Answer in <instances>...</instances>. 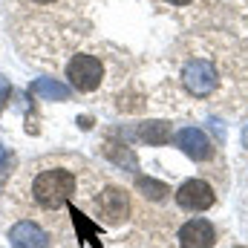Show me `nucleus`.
<instances>
[{
    "label": "nucleus",
    "instance_id": "nucleus-12",
    "mask_svg": "<svg viewBox=\"0 0 248 248\" xmlns=\"http://www.w3.org/2000/svg\"><path fill=\"white\" fill-rule=\"evenodd\" d=\"M136 187H139L147 199H162V196L168 193V185H165V182H156V179H150V176H139V179H136Z\"/></svg>",
    "mask_w": 248,
    "mask_h": 248
},
{
    "label": "nucleus",
    "instance_id": "nucleus-11",
    "mask_svg": "<svg viewBox=\"0 0 248 248\" xmlns=\"http://www.w3.org/2000/svg\"><path fill=\"white\" fill-rule=\"evenodd\" d=\"M69 214H72V225H75V231H78V240H90L93 246H101V243H98L101 228H98L95 222H90L78 208H69Z\"/></svg>",
    "mask_w": 248,
    "mask_h": 248
},
{
    "label": "nucleus",
    "instance_id": "nucleus-13",
    "mask_svg": "<svg viewBox=\"0 0 248 248\" xmlns=\"http://www.w3.org/2000/svg\"><path fill=\"white\" fill-rule=\"evenodd\" d=\"M104 153H107V156H110L116 165H122V168H124V165H127V168H136V156H133L127 147H124V150H116V144L110 141V144L104 147Z\"/></svg>",
    "mask_w": 248,
    "mask_h": 248
},
{
    "label": "nucleus",
    "instance_id": "nucleus-7",
    "mask_svg": "<svg viewBox=\"0 0 248 248\" xmlns=\"http://www.w3.org/2000/svg\"><path fill=\"white\" fill-rule=\"evenodd\" d=\"M9 243H12V248H49V237L41 225H35L29 219H20V222L12 225Z\"/></svg>",
    "mask_w": 248,
    "mask_h": 248
},
{
    "label": "nucleus",
    "instance_id": "nucleus-18",
    "mask_svg": "<svg viewBox=\"0 0 248 248\" xmlns=\"http://www.w3.org/2000/svg\"><path fill=\"white\" fill-rule=\"evenodd\" d=\"M0 156H3V147H0Z\"/></svg>",
    "mask_w": 248,
    "mask_h": 248
},
{
    "label": "nucleus",
    "instance_id": "nucleus-2",
    "mask_svg": "<svg viewBox=\"0 0 248 248\" xmlns=\"http://www.w3.org/2000/svg\"><path fill=\"white\" fill-rule=\"evenodd\" d=\"M66 78H69V84L78 93H93L104 81V63L95 55L78 52V55H72V61L66 63Z\"/></svg>",
    "mask_w": 248,
    "mask_h": 248
},
{
    "label": "nucleus",
    "instance_id": "nucleus-16",
    "mask_svg": "<svg viewBox=\"0 0 248 248\" xmlns=\"http://www.w3.org/2000/svg\"><path fill=\"white\" fill-rule=\"evenodd\" d=\"M243 141H246V147H248V127L243 130Z\"/></svg>",
    "mask_w": 248,
    "mask_h": 248
},
{
    "label": "nucleus",
    "instance_id": "nucleus-5",
    "mask_svg": "<svg viewBox=\"0 0 248 248\" xmlns=\"http://www.w3.org/2000/svg\"><path fill=\"white\" fill-rule=\"evenodd\" d=\"M95 211H98V217H104L107 222L116 225V222H122L127 217L130 199H127V193L122 187H104L101 196H95Z\"/></svg>",
    "mask_w": 248,
    "mask_h": 248
},
{
    "label": "nucleus",
    "instance_id": "nucleus-9",
    "mask_svg": "<svg viewBox=\"0 0 248 248\" xmlns=\"http://www.w3.org/2000/svg\"><path fill=\"white\" fill-rule=\"evenodd\" d=\"M29 90H32V95H38L44 101H69V87L55 78H38Z\"/></svg>",
    "mask_w": 248,
    "mask_h": 248
},
{
    "label": "nucleus",
    "instance_id": "nucleus-1",
    "mask_svg": "<svg viewBox=\"0 0 248 248\" xmlns=\"http://www.w3.org/2000/svg\"><path fill=\"white\" fill-rule=\"evenodd\" d=\"M72 193H75V173L66 170V168L41 170L32 182V199L44 211H58Z\"/></svg>",
    "mask_w": 248,
    "mask_h": 248
},
{
    "label": "nucleus",
    "instance_id": "nucleus-3",
    "mask_svg": "<svg viewBox=\"0 0 248 248\" xmlns=\"http://www.w3.org/2000/svg\"><path fill=\"white\" fill-rule=\"evenodd\" d=\"M182 81H185L187 93L196 95V98H208L217 84H219V75H217V66L208 61V58H193L185 63L182 69Z\"/></svg>",
    "mask_w": 248,
    "mask_h": 248
},
{
    "label": "nucleus",
    "instance_id": "nucleus-14",
    "mask_svg": "<svg viewBox=\"0 0 248 248\" xmlns=\"http://www.w3.org/2000/svg\"><path fill=\"white\" fill-rule=\"evenodd\" d=\"M9 95H12L9 78H3V75H0V113H3V107H6V101H9Z\"/></svg>",
    "mask_w": 248,
    "mask_h": 248
},
{
    "label": "nucleus",
    "instance_id": "nucleus-15",
    "mask_svg": "<svg viewBox=\"0 0 248 248\" xmlns=\"http://www.w3.org/2000/svg\"><path fill=\"white\" fill-rule=\"evenodd\" d=\"M168 3H173V6H187V3H193V0H168Z\"/></svg>",
    "mask_w": 248,
    "mask_h": 248
},
{
    "label": "nucleus",
    "instance_id": "nucleus-4",
    "mask_svg": "<svg viewBox=\"0 0 248 248\" xmlns=\"http://www.w3.org/2000/svg\"><path fill=\"white\" fill-rule=\"evenodd\" d=\"M176 202L185 208V211H208L214 202H217V193L214 187L202 179H187L185 185L176 190Z\"/></svg>",
    "mask_w": 248,
    "mask_h": 248
},
{
    "label": "nucleus",
    "instance_id": "nucleus-8",
    "mask_svg": "<svg viewBox=\"0 0 248 248\" xmlns=\"http://www.w3.org/2000/svg\"><path fill=\"white\" fill-rule=\"evenodd\" d=\"M176 144L182 147V153L190 156L193 162H205V159H211V153H214V147H211L208 136H205L199 127H185V130H179Z\"/></svg>",
    "mask_w": 248,
    "mask_h": 248
},
{
    "label": "nucleus",
    "instance_id": "nucleus-10",
    "mask_svg": "<svg viewBox=\"0 0 248 248\" xmlns=\"http://www.w3.org/2000/svg\"><path fill=\"white\" fill-rule=\"evenodd\" d=\"M139 136L147 141V144H156V147H162V144H168L170 141V124L168 122H147L139 127Z\"/></svg>",
    "mask_w": 248,
    "mask_h": 248
},
{
    "label": "nucleus",
    "instance_id": "nucleus-17",
    "mask_svg": "<svg viewBox=\"0 0 248 248\" xmlns=\"http://www.w3.org/2000/svg\"><path fill=\"white\" fill-rule=\"evenodd\" d=\"M32 3H55V0H32Z\"/></svg>",
    "mask_w": 248,
    "mask_h": 248
},
{
    "label": "nucleus",
    "instance_id": "nucleus-6",
    "mask_svg": "<svg viewBox=\"0 0 248 248\" xmlns=\"http://www.w3.org/2000/svg\"><path fill=\"white\" fill-rule=\"evenodd\" d=\"M217 243V231L208 219H190L179 228V246L182 248H211Z\"/></svg>",
    "mask_w": 248,
    "mask_h": 248
}]
</instances>
